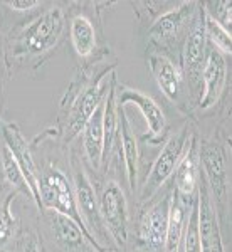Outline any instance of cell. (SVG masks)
<instances>
[{"label":"cell","instance_id":"obj_18","mask_svg":"<svg viewBox=\"0 0 232 252\" xmlns=\"http://www.w3.org/2000/svg\"><path fill=\"white\" fill-rule=\"evenodd\" d=\"M175 190L173 193L180 195L184 198L194 200L197 197L199 187V145L195 136L190 138V143L187 146L180 163L175 170Z\"/></svg>","mask_w":232,"mask_h":252},{"label":"cell","instance_id":"obj_10","mask_svg":"<svg viewBox=\"0 0 232 252\" xmlns=\"http://www.w3.org/2000/svg\"><path fill=\"white\" fill-rule=\"evenodd\" d=\"M197 2H180L170 10H165L153 20L148 29V37L157 46H170L182 35L189 22H192L195 12H197Z\"/></svg>","mask_w":232,"mask_h":252},{"label":"cell","instance_id":"obj_16","mask_svg":"<svg viewBox=\"0 0 232 252\" xmlns=\"http://www.w3.org/2000/svg\"><path fill=\"white\" fill-rule=\"evenodd\" d=\"M148 66L160 91L164 93L170 103L180 106L184 97V74L173 61H170L165 54H152L148 58Z\"/></svg>","mask_w":232,"mask_h":252},{"label":"cell","instance_id":"obj_6","mask_svg":"<svg viewBox=\"0 0 232 252\" xmlns=\"http://www.w3.org/2000/svg\"><path fill=\"white\" fill-rule=\"evenodd\" d=\"M98 204L111 239L120 246H125L128 239V202L123 189L116 182H108L98 198Z\"/></svg>","mask_w":232,"mask_h":252},{"label":"cell","instance_id":"obj_15","mask_svg":"<svg viewBox=\"0 0 232 252\" xmlns=\"http://www.w3.org/2000/svg\"><path fill=\"white\" fill-rule=\"evenodd\" d=\"M197 205L199 234H200L202 252H224L217 210H215L214 198L210 197L207 184H199L197 187Z\"/></svg>","mask_w":232,"mask_h":252},{"label":"cell","instance_id":"obj_11","mask_svg":"<svg viewBox=\"0 0 232 252\" xmlns=\"http://www.w3.org/2000/svg\"><path fill=\"white\" fill-rule=\"evenodd\" d=\"M172 197L165 195L152 207L145 210L140 217V227H138V239L141 247L146 252H164L166 227H168V212Z\"/></svg>","mask_w":232,"mask_h":252},{"label":"cell","instance_id":"obj_19","mask_svg":"<svg viewBox=\"0 0 232 252\" xmlns=\"http://www.w3.org/2000/svg\"><path fill=\"white\" fill-rule=\"evenodd\" d=\"M195 198L194 200H189V198H184L177 193L172 195L164 252H178L180 251V244H182V237H184L185 223H187V219H189L190 209H192V204L195 202Z\"/></svg>","mask_w":232,"mask_h":252},{"label":"cell","instance_id":"obj_8","mask_svg":"<svg viewBox=\"0 0 232 252\" xmlns=\"http://www.w3.org/2000/svg\"><path fill=\"white\" fill-rule=\"evenodd\" d=\"M74 193H76V204H77V209H79V215H81V219H83L86 229L89 230V234H91L96 241L101 239V241H104V242H109L111 241V235H109L106 225H104V222H103V217H101L96 192L83 168H77L74 173ZM101 246H103V244H101Z\"/></svg>","mask_w":232,"mask_h":252},{"label":"cell","instance_id":"obj_3","mask_svg":"<svg viewBox=\"0 0 232 252\" xmlns=\"http://www.w3.org/2000/svg\"><path fill=\"white\" fill-rule=\"evenodd\" d=\"M190 138H192V135L189 133L187 126H184V128L178 129L175 135H172L166 140L160 155L157 157V160L153 161L152 168H150V173L146 177L145 184L141 185V192H140L141 200L148 202L165 185V182L175 173L182 157H184L187 146L190 143Z\"/></svg>","mask_w":232,"mask_h":252},{"label":"cell","instance_id":"obj_7","mask_svg":"<svg viewBox=\"0 0 232 252\" xmlns=\"http://www.w3.org/2000/svg\"><path fill=\"white\" fill-rule=\"evenodd\" d=\"M207 54V35H205V10L203 5L195 12L190 27L187 31V37L184 44V72L182 74L189 79L192 88H199L202 83L200 74L203 67V61Z\"/></svg>","mask_w":232,"mask_h":252},{"label":"cell","instance_id":"obj_23","mask_svg":"<svg viewBox=\"0 0 232 252\" xmlns=\"http://www.w3.org/2000/svg\"><path fill=\"white\" fill-rule=\"evenodd\" d=\"M205 10V9H203ZM205 35L207 40L212 44L214 49H217L222 56H231V31L224 29L219 22H215L212 17L205 14Z\"/></svg>","mask_w":232,"mask_h":252},{"label":"cell","instance_id":"obj_27","mask_svg":"<svg viewBox=\"0 0 232 252\" xmlns=\"http://www.w3.org/2000/svg\"><path fill=\"white\" fill-rule=\"evenodd\" d=\"M17 252H42L37 235L32 234V232L24 234L22 239H20V242H19Z\"/></svg>","mask_w":232,"mask_h":252},{"label":"cell","instance_id":"obj_20","mask_svg":"<svg viewBox=\"0 0 232 252\" xmlns=\"http://www.w3.org/2000/svg\"><path fill=\"white\" fill-rule=\"evenodd\" d=\"M104 101L95 111V115L88 120L83 128V148L86 153L89 165L98 170L103 163V150H104Z\"/></svg>","mask_w":232,"mask_h":252},{"label":"cell","instance_id":"obj_21","mask_svg":"<svg viewBox=\"0 0 232 252\" xmlns=\"http://www.w3.org/2000/svg\"><path fill=\"white\" fill-rule=\"evenodd\" d=\"M69 35L74 47L76 54L79 58H88L96 49V29L93 26L91 19L86 15H76L71 20L69 27Z\"/></svg>","mask_w":232,"mask_h":252},{"label":"cell","instance_id":"obj_29","mask_svg":"<svg viewBox=\"0 0 232 252\" xmlns=\"http://www.w3.org/2000/svg\"><path fill=\"white\" fill-rule=\"evenodd\" d=\"M0 52H2V39H0Z\"/></svg>","mask_w":232,"mask_h":252},{"label":"cell","instance_id":"obj_13","mask_svg":"<svg viewBox=\"0 0 232 252\" xmlns=\"http://www.w3.org/2000/svg\"><path fill=\"white\" fill-rule=\"evenodd\" d=\"M200 79L203 81V93L199 99V108L205 111L219 103L227 83V61L217 49L207 47Z\"/></svg>","mask_w":232,"mask_h":252},{"label":"cell","instance_id":"obj_5","mask_svg":"<svg viewBox=\"0 0 232 252\" xmlns=\"http://www.w3.org/2000/svg\"><path fill=\"white\" fill-rule=\"evenodd\" d=\"M199 161L203 166L210 197L215 198L219 205L226 207L229 192V166L224 148L215 141H202L199 145Z\"/></svg>","mask_w":232,"mask_h":252},{"label":"cell","instance_id":"obj_14","mask_svg":"<svg viewBox=\"0 0 232 252\" xmlns=\"http://www.w3.org/2000/svg\"><path fill=\"white\" fill-rule=\"evenodd\" d=\"M46 212L49 225L54 234V241L63 252H108V249L93 242L74 220L51 210Z\"/></svg>","mask_w":232,"mask_h":252},{"label":"cell","instance_id":"obj_22","mask_svg":"<svg viewBox=\"0 0 232 252\" xmlns=\"http://www.w3.org/2000/svg\"><path fill=\"white\" fill-rule=\"evenodd\" d=\"M0 163H2V172H3V177L5 180L9 182L12 187H15L17 190H22V192L29 193V187H27V182L24 178L22 172H20V166L17 163V160L12 155V152L9 150V146L3 145L2 150H0Z\"/></svg>","mask_w":232,"mask_h":252},{"label":"cell","instance_id":"obj_17","mask_svg":"<svg viewBox=\"0 0 232 252\" xmlns=\"http://www.w3.org/2000/svg\"><path fill=\"white\" fill-rule=\"evenodd\" d=\"M118 109V140H120V148L123 153L126 180L128 187L133 193L138 185V168H140V153H138V141L133 131L132 125L128 121V116L125 113V108L116 106Z\"/></svg>","mask_w":232,"mask_h":252},{"label":"cell","instance_id":"obj_28","mask_svg":"<svg viewBox=\"0 0 232 252\" xmlns=\"http://www.w3.org/2000/svg\"><path fill=\"white\" fill-rule=\"evenodd\" d=\"M5 5L15 12H29L40 5V2L39 0H10V2H5Z\"/></svg>","mask_w":232,"mask_h":252},{"label":"cell","instance_id":"obj_26","mask_svg":"<svg viewBox=\"0 0 232 252\" xmlns=\"http://www.w3.org/2000/svg\"><path fill=\"white\" fill-rule=\"evenodd\" d=\"M203 9L209 17H212L215 22H219L224 29L231 31L232 22V2L231 0H217V2L203 3Z\"/></svg>","mask_w":232,"mask_h":252},{"label":"cell","instance_id":"obj_24","mask_svg":"<svg viewBox=\"0 0 232 252\" xmlns=\"http://www.w3.org/2000/svg\"><path fill=\"white\" fill-rule=\"evenodd\" d=\"M182 244H184V252H202L200 234H199V205H197V198H195V202L192 204L189 219H187L184 237H182Z\"/></svg>","mask_w":232,"mask_h":252},{"label":"cell","instance_id":"obj_2","mask_svg":"<svg viewBox=\"0 0 232 252\" xmlns=\"http://www.w3.org/2000/svg\"><path fill=\"white\" fill-rule=\"evenodd\" d=\"M40 205H42V210H51V212L61 214V215H64V217L74 220L77 225L81 227V230H83L93 242L101 246V244L89 234L83 219H81L79 209H77V204H76L74 185L69 182L67 175L54 165L47 166V168L40 173ZM104 249H106V247H104Z\"/></svg>","mask_w":232,"mask_h":252},{"label":"cell","instance_id":"obj_1","mask_svg":"<svg viewBox=\"0 0 232 252\" xmlns=\"http://www.w3.org/2000/svg\"><path fill=\"white\" fill-rule=\"evenodd\" d=\"M66 31V12L51 7L10 39V56L17 61L42 56L56 47Z\"/></svg>","mask_w":232,"mask_h":252},{"label":"cell","instance_id":"obj_25","mask_svg":"<svg viewBox=\"0 0 232 252\" xmlns=\"http://www.w3.org/2000/svg\"><path fill=\"white\" fill-rule=\"evenodd\" d=\"M15 192L9 193L5 197V202L0 205V249L7 246L10 242L12 235H14L15 230V220L14 212H12V202H14Z\"/></svg>","mask_w":232,"mask_h":252},{"label":"cell","instance_id":"obj_12","mask_svg":"<svg viewBox=\"0 0 232 252\" xmlns=\"http://www.w3.org/2000/svg\"><path fill=\"white\" fill-rule=\"evenodd\" d=\"M128 103L136 106L143 115L146 126H148V136H146L148 141L150 143H158L166 129V118L164 109L158 106L152 96L145 94L138 89L116 86V106L125 108Z\"/></svg>","mask_w":232,"mask_h":252},{"label":"cell","instance_id":"obj_4","mask_svg":"<svg viewBox=\"0 0 232 252\" xmlns=\"http://www.w3.org/2000/svg\"><path fill=\"white\" fill-rule=\"evenodd\" d=\"M108 72H109V69L103 71L101 74H98L91 83L86 84V86L79 88L76 97L72 99L71 108H69L67 123H66V128H64V138H66V141L72 140V138L83 131L88 120L95 115V111L104 101V97L108 94L109 84H111V81L104 83V78L108 76Z\"/></svg>","mask_w":232,"mask_h":252},{"label":"cell","instance_id":"obj_9","mask_svg":"<svg viewBox=\"0 0 232 252\" xmlns=\"http://www.w3.org/2000/svg\"><path fill=\"white\" fill-rule=\"evenodd\" d=\"M2 136L20 166V172H22L27 187H29L31 198L37 204L39 209H42V205H40V173L34 161V157H32L29 143L22 136L17 125L14 123H2Z\"/></svg>","mask_w":232,"mask_h":252},{"label":"cell","instance_id":"obj_30","mask_svg":"<svg viewBox=\"0 0 232 252\" xmlns=\"http://www.w3.org/2000/svg\"><path fill=\"white\" fill-rule=\"evenodd\" d=\"M0 252H3V251H2V249H0Z\"/></svg>","mask_w":232,"mask_h":252}]
</instances>
